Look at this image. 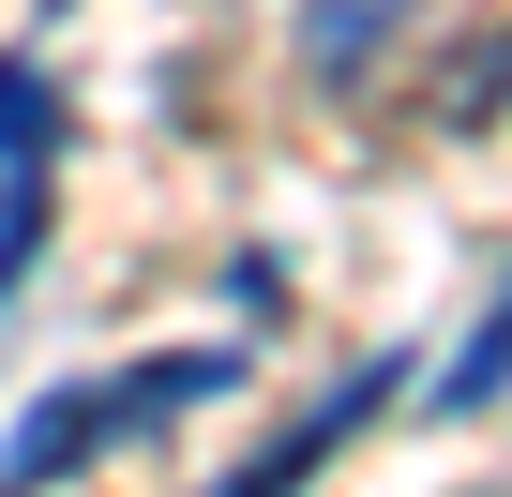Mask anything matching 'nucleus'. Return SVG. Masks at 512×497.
I'll return each mask as SVG.
<instances>
[{
  "label": "nucleus",
  "mask_w": 512,
  "mask_h": 497,
  "mask_svg": "<svg viewBox=\"0 0 512 497\" xmlns=\"http://www.w3.org/2000/svg\"><path fill=\"white\" fill-rule=\"evenodd\" d=\"M497 392H512V272H497V302L467 317V347H452V362L422 377V422H482Z\"/></svg>",
  "instance_id": "7ed1b4c3"
},
{
  "label": "nucleus",
  "mask_w": 512,
  "mask_h": 497,
  "mask_svg": "<svg viewBox=\"0 0 512 497\" xmlns=\"http://www.w3.org/2000/svg\"><path fill=\"white\" fill-rule=\"evenodd\" d=\"M392 31H407V0H302V76L317 91H362Z\"/></svg>",
  "instance_id": "20e7f679"
},
{
  "label": "nucleus",
  "mask_w": 512,
  "mask_h": 497,
  "mask_svg": "<svg viewBox=\"0 0 512 497\" xmlns=\"http://www.w3.org/2000/svg\"><path fill=\"white\" fill-rule=\"evenodd\" d=\"M497 106H512V31H497V46H467V61L437 76V121H452V136H482Z\"/></svg>",
  "instance_id": "39448f33"
},
{
  "label": "nucleus",
  "mask_w": 512,
  "mask_h": 497,
  "mask_svg": "<svg viewBox=\"0 0 512 497\" xmlns=\"http://www.w3.org/2000/svg\"><path fill=\"white\" fill-rule=\"evenodd\" d=\"M241 377H256L241 347H136V362H106V377H61V392H31L16 422H0V497H61V482H91L106 452H136V437L226 407Z\"/></svg>",
  "instance_id": "f257e3e1"
},
{
  "label": "nucleus",
  "mask_w": 512,
  "mask_h": 497,
  "mask_svg": "<svg viewBox=\"0 0 512 497\" xmlns=\"http://www.w3.org/2000/svg\"><path fill=\"white\" fill-rule=\"evenodd\" d=\"M392 392H407V347H377V362H347V377H332V392H317V407H302V422H287L272 452H256V467H226L211 497H302V482H317V467H332V452H347V437H362V422H377Z\"/></svg>",
  "instance_id": "f03ea898"
}]
</instances>
